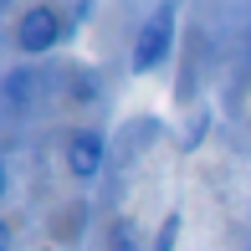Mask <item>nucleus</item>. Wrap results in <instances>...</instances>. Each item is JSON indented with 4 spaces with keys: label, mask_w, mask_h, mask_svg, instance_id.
<instances>
[{
    "label": "nucleus",
    "mask_w": 251,
    "mask_h": 251,
    "mask_svg": "<svg viewBox=\"0 0 251 251\" xmlns=\"http://www.w3.org/2000/svg\"><path fill=\"white\" fill-rule=\"evenodd\" d=\"M67 36H72V26H67V16L56 5H26L16 21V51L21 56H47Z\"/></svg>",
    "instance_id": "f257e3e1"
},
{
    "label": "nucleus",
    "mask_w": 251,
    "mask_h": 251,
    "mask_svg": "<svg viewBox=\"0 0 251 251\" xmlns=\"http://www.w3.org/2000/svg\"><path fill=\"white\" fill-rule=\"evenodd\" d=\"M169 47H175V10H154L149 21L139 26V36H133V56H128V67L133 72H159V67L169 62Z\"/></svg>",
    "instance_id": "f03ea898"
},
{
    "label": "nucleus",
    "mask_w": 251,
    "mask_h": 251,
    "mask_svg": "<svg viewBox=\"0 0 251 251\" xmlns=\"http://www.w3.org/2000/svg\"><path fill=\"white\" fill-rule=\"evenodd\" d=\"M102 159H108V139H102L98 128H77L72 139H67V175L72 179H98V169H102Z\"/></svg>",
    "instance_id": "7ed1b4c3"
},
{
    "label": "nucleus",
    "mask_w": 251,
    "mask_h": 251,
    "mask_svg": "<svg viewBox=\"0 0 251 251\" xmlns=\"http://www.w3.org/2000/svg\"><path fill=\"white\" fill-rule=\"evenodd\" d=\"M36 93H41L36 67H10V72L0 77V98H5V113H26Z\"/></svg>",
    "instance_id": "20e7f679"
},
{
    "label": "nucleus",
    "mask_w": 251,
    "mask_h": 251,
    "mask_svg": "<svg viewBox=\"0 0 251 251\" xmlns=\"http://www.w3.org/2000/svg\"><path fill=\"white\" fill-rule=\"evenodd\" d=\"M67 93H72L77 102H98L102 82H98V72H93V67H72V82H67Z\"/></svg>",
    "instance_id": "39448f33"
},
{
    "label": "nucleus",
    "mask_w": 251,
    "mask_h": 251,
    "mask_svg": "<svg viewBox=\"0 0 251 251\" xmlns=\"http://www.w3.org/2000/svg\"><path fill=\"white\" fill-rule=\"evenodd\" d=\"M179 226H185V221H179V210H169V215H164V226L154 231L149 251H175V241H179Z\"/></svg>",
    "instance_id": "423d86ee"
},
{
    "label": "nucleus",
    "mask_w": 251,
    "mask_h": 251,
    "mask_svg": "<svg viewBox=\"0 0 251 251\" xmlns=\"http://www.w3.org/2000/svg\"><path fill=\"white\" fill-rule=\"evenodd\" d=\"M205 133H210V113H195V118H190V133H185V149H195Z\"/></svg>",
    "instance_id": "0eeeda50"
},
{
    "label": "nucleus",
    "mask_w": 251,
    "mask_h": 251,
    "mask_svg": "<svg viewBox=\"0 0 251 251\" xmlns=\"http://www.w3.org/2000/svg\"><path fill=\"white\" fill-rule=\"evenodd\" d=\"M113 251H139V246H133V221L113 226Z\"/></svg>",
    "instance_id": "6e6552de"
}]
</instances>
